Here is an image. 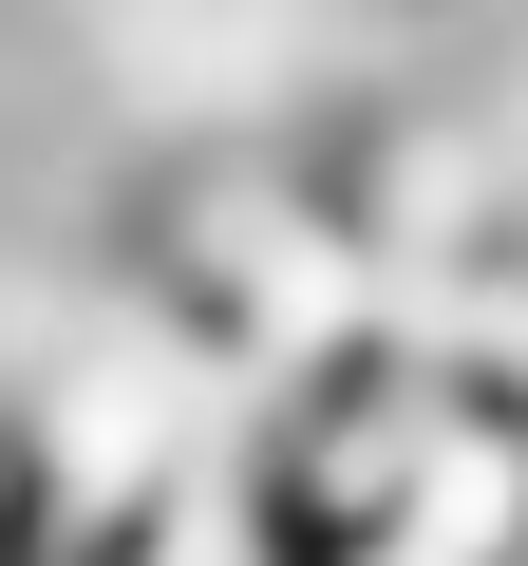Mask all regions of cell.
<instances>
[{
    "label": "cell",
    "instance_id": "obj_2",
    "mask_svg": "<svg viewBox=\"0 0 528 566\" xmlns=\"http://www.w3.org/2000/svg\"><path fill=\"white\" fill-rule=\"evenodd\" d=\"M20 566H57V547H20Z\"/></svg>",
    "mask_w": 528,
    "mask_h": 566
},
{
    "label": "cell",
    "instance_id": "obj_1",
    "mask_svg": "<svg viewBox=\"0 0 528 566\" xmlns=\"http://www.w3.org/2000/svg\"><path fill=\"white\" fill-rule=\"evenodd\" d=\"M39 547V453H20V397H0V566Z\"/></svg>",
    "mask_w": 528,
    "mask_h": 566
}]
</instances>
